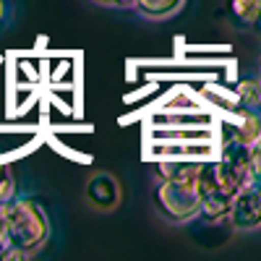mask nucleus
<instances>
[{"mask_svg": "<svg viewBox=\"0 0 261 261\" xmlns=\"http://www.w3.org/2000/svg\"><path fill=\"white\" fill-rule=\"evenodd\" d=\"M6 232L8 243L24 258L37 256L50 238L47 212L37 199H8L6 201Z\"/></svg>", "mask_w": 261, "mask_h": 261, "instance_id": "nucleus-1", "label": "nucleus"}, {"mask_svg": "<svg viewBox=\"0 0 261 261\" xmlns=\"http://www.w3.org/2000/svg\"><path fill=\"white\" fill-rule=\"evenodd\" d=\"M241 188H246V183L222 160L201 162L199 178H196V191H199V199H201V214L209 222L227 220L232 199Z\"/></svg>", "mask_w": 261, "mask_h": 261, "instance_id": "nucleus-2", "label": "nucleus"}, {"mask_svg": "<svg viewBox=\"0 0 261 261\" xmlns=\"http://www.w3.org/2000/svg\"><path fill=\"white\" fill-rule=\"evenodd\" d=\"M157 209L167 217L170 222H191L193 217L201 214V199L199 191L191 183H175L162 180L154 191Z\"/></svg>", "mask_w": 261, "mask_h": 261, "instance_id": "nucleus-3", "label": "nucleus"}, {"mask_svg": "<svg viewBox=\"0 0 261 261\" xmlns=\"http://www.w3.org/2000/svg\"><path fill=\"white\" fill-rule=\"evenodd\" d=\"M227 220L235 230H258L261 227V186H246L235 193Z\"/></svg>", "mask_w": 261, "mask_h": 261, "instance_id": "nucleus-4", "label": "nucleus"}, {"mask_svg": "<svg viewBox=\"0 0 261 261\" xmlns=\"http://www.w3.org/2000/svg\"><path fill=\"white\" fill-rule=\"evenodd\" d=\"M225 141L241 144V146H253L256 141H261V115H256L251 107L243 113H238V120L227 128Z\"/></svg>", "mask_w": 261, "mask_h": 261, "instance_id": "nucleus-5", "label": "nucleus"}, {"mask_svg": "<svg viewBox=\"0 0 261 261\" xmlns=\"http://www.w3.org/2000/svg\"><path fill=\"white\" fill-rule=\"evenodd\" d=\"M186 6V0H134V11H139L144 18L160 21L175 16Z\"/></svg>", "mask_w": 261, "mask_h": 261, "instance_id": "nucleus-6", "label": "nucleus"}, {"mask_svg": "<svg viewBox=\"0 0 261 261\" xmlns=\"http://www.w3.org/2000/svg\"><path fill=\"white\" fill-rule=\"evenodd\" d=\"M86 193L97 206H115L118 201V186L110 175H97L92 178V183L86 186Z\"/></svg>", "mask_w": 261, "mask_h": 261, "instance_id": "nucleus-7", "label": "nucleus"}, {"mask_svg": "<svg viewBox=\"0 0 261 261\" xmlns=\"http://www.w3.org/2000/svg\"><path fill=\"white\" fill-rule=\"evenodd\" d=\"M199 170H201V162H162L160 165V175H162V180H175V183L196 186Z\"/></svg>", "mask_w": 261, "mask_h": 261, "instance_id": "nucleus-8", "label": "nucleus"}, {"mask_svg": "<svg viewBox=\"0 0 261 261\" xmlns=\"http://www.w3.org/2000/svg\"><path fill=\"white\" fill-rule=\"evenodd\" d=\"M230 11L241 24H261V0H230Z\"/></svg>", "mask_w": 261, "mask_h": 261, "instance_id": "nucleus-9", "label": "nucleus"}, {"mask_svg": "<svg viewBox=\"0 0 261 261\" xmlns=\"http://www.w3.org/2000/svg\"><path fill=\"white\" fill-rule=\"evenodd\" d=\"M235 97L243 107H258L261 105V81L258 79H246L235 86Z\"/></svg>", "mask_w": 261, "mask_h": 261, "instance_id": "nucleus-10", "label": "nucleus"}, {"mask_svg": "<svg viewBox=\"0 0 261 261\" xmlns=\"http://www.w3.org/2000/svg\"><path fill=\"white\" fill-rule=\"evenodd\" d=\"M16 196V178H13V170L0 162V201H8Z\"/></svg>", "mask_w": 261, "mask_h": 261, "instance_id": "nucleus-11", "label": "nucleus"}, {"mask_svg": "<svg viewBox=\"0 0 261 261\" xmlns=\"http://www.w3.org/2000/svg\"><path fill=\"white\" fill-rule=\"evenodd\" d=\"M8 248L11 243H8V232H6V201H0V258H3Z\"/></svg>", "mask_w": 261, "mask_h": 261, "instance_id": "nucleus-12", "label": "nucleus"}, {"mask_svg": "<svg viewBox=\"0 0 261 261\" xmlns=\"http://www.w3.org/2000/svg\"><path fill=\"white\" fill-rule=\"evenodd\" d=\"M251 167H253V175L258 180L261 178V141H256L251 146Z\"/></svg>", "mask_w": 261, "mask_h": 261, "instance_id": "nucleus-13", "label": "nucleus"}, {"mask_svg": "<svg viewBox=\"0 0 261 261\" xmlns=\"http://www.w3.org/2000/svg\"><path fill=\"white\" fill-rule=\"evenodd\" d=\"M105 6H113V8H134V0H99Z\"/></svg>", "mask_w": 261, "mask_h": 261, "instance_id": "nucleus-14", "label": "nucleus"}, {"mask_svg": "<svg viewBox=\"0 0 261 261\" xmlns=\"http://www.w3.org/2000/svg\"><path fill=\"white\" fill-rule=\"evenodd\" d=\"M6 16H8V0H0V24L6 21Z\"/></svg>", "mask_w": 261, "mask_h": 261, "instance_id": "nucleus-15", "label": "nucleus"}, {"mask_svg": "<svg viewBox=\"0 0 261 261\" xmlns=\"http://www.w3.org/2000/svg\"><path fill=\"white\" fill-rule=\"evenodd\" d=\"M258 186H261V178H258Z\"/></svg>", "mask_w": 261, "mask_h": 261, "instance_id": "nucleus-16", "label": "nucleus"}]
</instances>
